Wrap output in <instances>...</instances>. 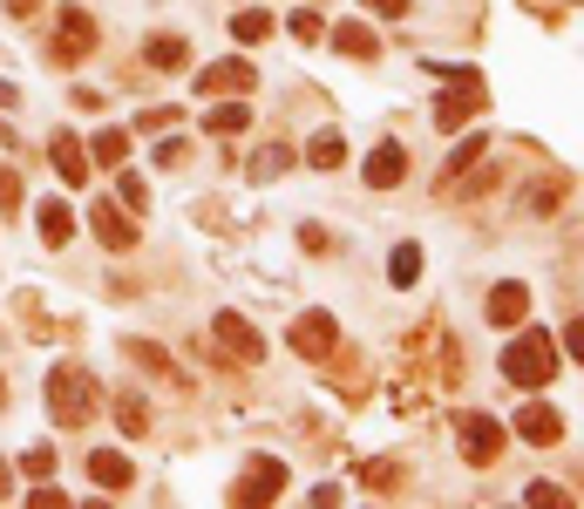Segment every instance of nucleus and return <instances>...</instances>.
<instances>
[{
  "label": "nucleus",
  "instance_id": "obj_23",
  "mask_svg": "<svg viewBox=\"0 0 584 509\" xmlns=\"http://www.w3.org/2000/svg\"><path fill=\"white\" fill-rule=\"evenodd\" d=\"M123 156H130V136H123V130H102V136H95V163H102V170H116Z\"/></svg>",
  "mask_w": 584,
  "mask_h": 509
},
{
  "label": "nucleus",
  "instance_id": "obj_15",
  "mask_svg": "<svg viewBox=\"0 0 584 509\" xmlns=\"http://www.w3.org/2000/svg\"><path fill=\"white\" fill-rule=\"evenodd\" d=\"M218 339H225V347H232L238 360H258V354H265V339H258L238 313H218Z\"/></svg>",
  "mask_w": 584,
  "mask_h": 509
},
{
  "label": "nucleus",
  "instance_id": "obj_25",
  "mask_svg": "<svg viewBox=\"0 0 584 509\" xmlns=\"http://www.w3.org/2000/svg\"><path fill=\"white\" fill-rule=\"evenodd\" d=\"M232 34L252 48V41H265V34H273V14H258V8H252V14H238V21H232Z\"/></svg>",
  "mask_w": 584,
  "mask_h": 509
},
{
  "label": "nucleus",
  "instance_id": "obj_16",
  "mask_svg": "<svg viewBox=\"0 0 584 509\" xmlns=\"http://www.w3.org/2000/svg\"><path fill=\"white\" fill-rule=\"evenodd\" d=\"M34 217H41V238H48V245H69V232H75V211H69L62 197L34 204Z\"/></svg>",
  "mask_w": 584,
  "mask_h": 509
},
{
  "label": "nucleus",
  "instance_id": "obj_30",
  "mask_svg": "<svg viewBox=\"0 0 584 509\" xmlns=\"http://www.w3.org/2000/svg\"><path fill=\"white\" fill-rule=\"evenodd\" d=\"M523 496H530V502H537V509H557V502H564V489H557V482H530Z\"/></svg>",
  "mask_w": 584,
  "mask_h": 509
},
{
  "label": "nucleus",
  "instance_id": "obj_19",
  "mask_svg": "<svg viewBox=\"0 0 584 509\" xmlns=\"http://www.w3.org/2000/svg\"><path fill=\"white\" fill-rule=\"evenodd\" d=\"M143 54H150V69H164V75H171V69H184V54H191V48H184L177 34H156Z\"/></svg>",
  "mask_w": 584,
  "mask_h": 509
},
{
  "label": "nucleus",
  "instance_id": "obj_3",
  "mask_svg": "<svg viewBox=\"0 0 584 509\" xmlns=\"http://www.w3.org/2000/svg\"><path fill=\"white\" fill-rule=\"evenodd\" d=\"M455 441H462V456H469L475 469H490V462L503 456V428H496L490 415H462V421H455Z\"/></svg>",
  "mask_w": 584,
  "mask_h": 509
},
{
  "label": "nucleus",
  "instance_id": "obj_12",
  "mask_svg": "<svg viewBox=\"0 0 584 509\" xmlns=\"http://www.w3.org/2000/svg\"><path fill=\"white\" fill-rule=\"evenodd\" d=\"M252 82H258L252 62H245V54H232V62H218V69L197 75V95H225V89H252Z\"/></svg>",
  "mask_w": 584,
  "mask_h": 509
},
{
  "label": "nucleus",
  "instance_id": "obj_9",
  "mask_svg": "<svg viewBox=\"0 0 584 509\" xmlns=\"http://www.w3.org/2000/svg\"><path fill=\"white\" fill-rule=\"evenodd\" d=\"M89 482H102V489H130V482H136V462L123 456V448H89Z\"/></svg>",
  "mask_w": 584,
  "mask_h": 509
},
{
  "label": "nucleus",
  "instance_id": "obj_20",
  "mask_svg": "<svg viewBox=\"0 0 584 509\" xmlns=\"http://www.w3.org/2000/svg\"><path fill=\"white\" fill-rule=\"evenodd\" d=\"M557 197H564V177H544L537 191L523 197V211H530V217H551V211H557Z\"/></svg>",
  "mask_w": 584,
  "mask_h": 509
},
{
  "label": "nucleus",
  "instance_id": "obj_11",
  "mask_svg": "<svg viewBox=\"0 0 584 509\" xmlns=\"http://www.w3.org/2000/svg\"><path fill=\"white\" fill-rule=\"evenodd\" d=\"M82 48H95V21L82 8H62V41H55V62H82Z\"/></svg>",
  "mask_w": 584,
  "mask_h": 509
},
{
  "label": "nucleus",
  "instance_id": "obj_31",
  "mask_svg": "<svg viewBox=\"0 0 584 509\" xmlns=\"http://www.w3.org/2000/svg\"><path fill=\"white\" fill-rule=\"evenodd\" d=\"M360 8H367V14H381V21H401V14H408V0H360Z\"/></svg>",
  "mask_w": 584,
  "mask_h": 509
},
{
  "label": "nucleus",
  "instance_id": "obj_26",
  "mask_svg": "<svg viewBox=\"0 0 584 509\" xmlns=\"http://www.w3.org/2000/svg\"><path fill=\"white\" fill-rule=\"evenodd\" d=\"M116 421H123V435H143V421H150L143 394H123V401H116Z\"/></svg>",
  "mask_w": 584,
  "mask_h": 509
},
{
  "label": "nucleus",
  "instance_id": "obj_29",
  "mask_svg": "<svg viewBox=\"0 0 584 509\" xmlns=\"http://www.w3.org/2000/svg\"><path fill=\"white\" fill-rule=\"evenodd\" d=\"M293 34H299V41H320L327 28H320V14H313V8H299V14H293Z\"/></svg>",
  "mask_w": 584,
  "mask_h": 509
},
{
  "label": "nucleus",
  "instance_id": "obj_27",
  "mask_svg": "<svg viewBox=\"0 0 584 509\" xmlns=\"http://www.w3.org/2000/svg\"><path fill=\"white\" fill-rule=\"evenodd\" d=\"M360 482H367V489H381V496H395L401 469H395V462H367V469H360Z\"/></svg>",
  "mask_w": 584,
  "mask_h": 509
},
{
  "label": "nucleus",
  "instance_id": "obj_6",
  "mask_svg": "<svg viewBox=\"0 0 584 509\" xmlns=\"http://www.w3.org/2000/svg\"><path fill=\"white\" fill-rule=\"evenodd\" d=\"M516 435H523L530 448H557V441H564V415L544 408V401H530V408H516Z\"/></svg>",
  "mask_w": 584,
  "mask_h": 509
},
{
  "label": "nucleus",
  "instance_id": "obj_22",
  "mask_svg": "<svg viewBox=\"0 0 584 509\" xmlns=\"http://www.w3.org/2000/svg\"><path fill=\"white\" fill-rule=\"evenodd\" d=\"M388 278H395V286H414V278H421V245H395Z\"/></svg>",
  "mask_w": 584,
  "mask_h": 509
},
{
  "label": "nucleus",
  "instance_id": "obj_5",
  "mask_svg": "<svg viewBox=\"0 0 584 509\" xmlns=\"http://www.w3.org/2000/svg\"><path fill=\"white\" fill-rule=\"evenodd\" d=\"M286 489V462H273V456H258L245 476H238V489H232V502H273Z\"/></svg>",
  "mask_w": 584,
  "mask_h": 509
},
{
  "label": "nucleus",
  "instance_id": "obj_28",
  "mask_svg": "<svg viewBox=\"0 0 584 509\" xmlns=\"http://www.w3.org/2000/svg\"><path fill=\"white\" fill-rule=\"evenodd\" d=\"M48 469H55V448H28L21 456V476H48Z\"/></svg>",
  "mask_w": 584,
  "mask_h": 509
},
{
  "label": "nucleus",
  "instance_id": "obj_34",
  "mask_svg": "<svg viewBox=\"0 0 584 509\" xmlns=\"http://www.w3.org/2000/svg\"><path fill=\"white\" fill-rule=\"evenodd\" d=\"M34 8H41V0H8V14H14V21H34Z\"/></svg>",
  "mask_w": 584,
  "mask_h": 509
},
{
  "label": "nucleus",
  "instance_id": "obj_32",
  "mask_svg": "<svg viewBox=\"0 0 584 509\" xmlns=\"http://www.w3.org/2000/svg\"><path fill=\"white\" fill-rule=\"evenodd\" d=\"M564 347H571V360H577V367H584V313H577V319H571V326H564Z\"/></svg>",
  "mask_w": 584,
  "mask_h": 509
},
{
  "label": "nucleus",
  "instance_id": "obj_35",
  "mask_svg": "<svg viewBox=\"0 0 584 509\" xmlns=\"http://www.w3.org/2000/svg\"><path fill=\"white\" fill-rule=\"evenodd\" d=\"M0 496H8V469H0Z\"/></svg>",
  "mask_w": 584,
  "mask_h": 509
},
{
  "label": "nucleus",
  "instance_id": "obj_4",
  "mask_svg": "<svg viewBox=\"0 0 584 509\" xmlns=\"http://www.w3.org/2000/svg\"><path fill=\"white\" fill-rule=\"evenodd\" d=\"M475 109H483V82H475V75L462 69V75H455V89L436 102V130H462V123L475 116Z\"/></svg>",
  "mask_w": 584,
  "mask_h": 509
},
{
  "label": "nucleus",
  "instance_id": "obj_17",
  "mask_svg": "<svg viewBox=\"0 0 584 509\" xmlns=\"http://www.w3.org/2000/svg\"><path fill=\"white\" fill-rule=\"evenodd\" d=\"M48 156H55V170H62V184H89V163H82V143L62 130L55 143H48Z\"/></svg>",
  "mask_w": 584,
  "mask_h": 509
},
{
  "label": "nucleus",
  "instance_id": "obj_14",
  "mask_svg": "<svg viewBox=\"0 0 584 509\" xmlns=\"http://www.w3.org/2000/svg\"><path fill=\"white\" fill-rule=\"evenodd\" d=\"M334 48L354 54V62H375V54H381V41H375V28H367V21H340L334 28Z\"/></svg>",
  "mask_w": 584,
  "mask_h": 509
},
{
  "label": "nucleus",
  "instance_id": "obj_21",
  "mask_svg": "<svg viewBox=\"0 0 584 509\" xmlns=\"http://www.w3.org/2000/svg\"><path fill=\"white\" fill-rule=\"evenodd\" d=\"M252 123V109H238V102H225V109H211V116H204V130H218V136H238Z\"/></svg>",
  "mask_w": 584,
  "mask_h": 509
},
{
  "label": "nucleus",
  "instance_id": "obj_1",
  "mask_svg": "<svg viewBox=\"0 0 584 509\" xmlns=\"http://www.w3.org/2000/svg\"><path fill=\"white\" fill-rule=\"evenodd\" d=\"M503 380H510L516 394H537V387H551V380H557V354H551V333L523 326V339H510V347H503Z\"/></svg>",
  "mask_w": 584,
  "mask_h": 509
},
{
  "label": "nucleus",
  "instance_id": "obj_2",
  "mask_svg": "<svg viewBox=\"0 0 584 509\" xmlns=\"http://www.w3.org/2000/svg\"><path fill=\"white\" fill-rule=\"evenodd\" d=\"M48 415H55L62 428H89V415H95V387H89L82 367H55V374H48Z\"/></svg>",
  "mask_w": 584,
  "mask_h": 509
},
{
  "label": "nucleus",
  "instance_id": "obj_7",
  "mask_svg": "<svg viewBox=\"0 0 584 509\" xmlns=\"http://www.w3.org/2000/svg\"><path fill=\"white\" fill-rule=\"evenodd\" d=\"M334 313H306L299 326H293V354H306V360H327L334 354Z\"/></svg>",
  "mask_w": 584,
  "mask_h": 509
},
{
  "label": "nucleus",
  "instance_id": "obj_10",
  "mask_svg": "<svg viewBox=\"0 0 584 509\" xmlns=\"http://www.w3.org/2000/svg\"><path fill=\"white\" fill-rule=\"evenodd\" d=\"M523 319H530V286L523 278H503L490 293V326H523Z\"/></svg>",
  "mask_w": 584,
  "mask_h": 509
},
{
  "label": "nucleus",
  "instance_id": "obj_24",
  "mask_svg": "<svg viewBox=\"0 0 584 509\" xmlns=\"http://www.w3.org/2000/svg\"><path fill=\"white\" fill-rule=\"evenodd\" d=\"M286 163H293V150H279V143H273V150H258V156H252V177H258V184H273Z\"/></svg>",
  "mask_w": 584,
  "mask_h": 509
},
{
  "label": "nucleus",
  "instance_id": "obj_33",
  "mask_svg": "<svg viewBox=\"0 0 584 509\" xmlns=\"http://www.w3.org/2000/svg\"><path fill=\"white\" fill-rule=\"evenodd\" d=\"M123 204H130V211H150V191H143V177H123Z\"/></svg>",
  "mask_w": 584,
  "mask_h": 509
},
{
  "label": "nucleus",
  "instance_id": "obj_36",
  "mask_svg": "<svg viewBox=\"0 0 584 509\" xmlns=\"http://www.w3.org/2000/svg\"><path fill=\"white\" fill-rule=\"evenodd\" d=\"M0 394H8V387H0Z\"/></svg>",
  "mask_w": 584,
  "mask_h": 509
},
{
  "label": "nucleus",
  "instance_id": "obj_13",
  "mask_svg": "<svg viewBox=\"0 0 584 509\" xmlns=\"http://www.w3.org/2000/svg\"><path fill=\"white\" fill-rule=\"evenodd\" d=\"M408 177V150L401 143H381L375 156H367V184H375V191H395Z\"/></svg>",
  "mask_w": 584,
  "mask_h": 509
},
{
  "label": "nucleus",
  "instance_id": "obj_8",
  "mask_svg": "<svg viewBox=\"0 0 584 509\" xmlns=\"http://www.w3.org/2000/svg\"><path fill=\"white\" fill-rule=\"evenodd\" d=\"M89 224H95V238L110 245V252H130V245L143 238V232H136V224H130L116 204H89Z\"/></svg>",
  "mask_w": 584,
  "mask_h": 509
},
{
  "label": "nucleus",
  "instance_id": "obj_18",
  "mask_svg": "<svg viewBox=\"0 0 584 509\" xmlns=\"http://www.w3.org/2000/svg\"><path fill=\"white\" fill-rule=\"evenodd\" d=\"M340 156H347V143H340L334 130H320V136L306 143V163H313V170H340Z\"/></svg>",
  "mask_w": 584,
  "mask_h": 509
}]
</instances>
